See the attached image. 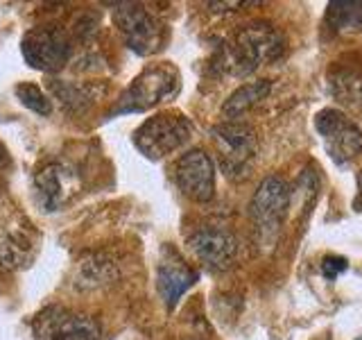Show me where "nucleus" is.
<instances>
[{"mask_svg":"<svg viewBox=\"0 0 362 340\" xmlns=\"http://www.w3.org/2000/svg\"><path fill=\"white\" fill-rule=\"evenodd\" d=\"M34 336L37 340H100V327L86 315L52 309L39 315Z\"/></svg>","mask_w":362,"mask_h":340,"instance_id":"nucleus-10","label":"nucleus"},{"mask_svg":"<svg viewBox=\"0 0 362 340\" xmlns=\"http://www.w3.org/2000/svg\"><path fill=\"white\" fill-rule=\"evenodd\" d=\"M192 136V123L179 111H163L147 118L134 132V145L150 159H161L184 147Z\"/></svg>","mask_w":362,"mask_h":340,"instance_id":"nucleus-2","label":"nucleus"},{"mask_svg":"<svg viewBox=\"0 0 362 340\" xmlns=\"http://www.w3.org/2000/svg\"><path fill=\"white\" fill-rule=\"evenodd\" d=\"M211 136L220 150V164L229 177L247 175L256 159V132L245 123H222L211 130Z\"/></svg>","mask_w":362,"mask_h":340,"instance_id":"nucleus-6","label":"nucleus"},{"mask_svg":"<svg viewBox=\"0 0 362 340\" xmlns=\"http://www.w3.org/2000/svg\"><path fill=\"white\" fill-rule=\"evenodd\" d=\"M292 191L281 177H265L249 202V215L263 241H272L288 218Z\"/></svg>","mask_w":362,"mask_h":340,"instance_id":"nucleus-3","label":"nucleus"},{"mask_svg":"<svg viewBox=\"0 0 362 340\" xmlns=\"http://www.w3.org/2000/svg\"><path fill=\"white\" fill-rule=\"evenodd\" d=\"M269 91H272L269 79H258V82L243 84L226 98V102L222 105V113L226 118H240L249 109H254L258 102H263L269 96Z\"/></svg>","mask_w":362,"mask_h":340,"instance_id":"nucleus-13","label":"nucleus"},{"mask_svg":"<svg viewBox=\"0 0 362 340\" xmlns=\"http://www.w3.org/2000/svg\"><path fill=\"white\" fill-rule=\"evenodd\" d=\"M360 196H362V177H360Z\"/></svg>","mask_w":362,"mask_h":340,"instance_id":"nucleus-19","label":"nucleus"},{"mask_svg":"<svg viewBox=\"0 0 362 340\" xmlns=\"http://www.w3.org/2000/svg\"><path fill=\"white\" fill-rule=\"evenodd\" d=\"M188 247L192 249L202 264H206L213 270H224L233 264L238 254V241L231 232L226 230H199L188 238Z\"/></svg>","mask_w":362,"mask_h":340,"instance_id":"nucleus-11","label":"nucleus"},{"mask_svg":"<svg viewBox=\"0 0 362 340\" xmlns=\"http://www.w3.org/2000/svg\"><path fill=\"white\" fill-rule=\"evenodd\" d=\"M346 268H349V261L344 256L331 254V256H326L322 261V272H324V277H328V279H335L337 275H342Z\"/></svg>","mask_w":362,"mask_h":340,"instance_id":"nucleus-18","label":"nucleus"},{"mask_svg":"<svg viewBox=\"0 0 362 340\" xmlns=\"http://www.w3.org/2000/svg\"><path fill=\"white\" fill-rule=\"evenodd\" d=\"M16 96L23 105H25L28 109H32L34 113H41V116H48L50 113V100L43 96V91L37 84H30V82L18 84Z\"/></svg>","mask_w":362,"mask_h":340,"instance_id":"nucleus-17","label":"nucleus"},{"mask_svg":"<svg viewBox=\"0 0 362 340\" xmlns=\"http://www.w3.org/2000/svg\"><path fill=\"white\" fill-rule=\"evenodd\" d=\"M177 91H179V73L175 68L168 64L152 66V68H147V71H143L132 82V86L124 91L116 113L150 109L158 105V102L177 96Z\"/></svg>","mask_w":362,"mask_h":340,"instance_id":"nucleus-4","label":"nucleus"},{"mask_svg":"<svg viewBox=\"0 0 362 340\" xmlns=\"http://www.w3.org/2000/svg\"><path fill=\"white\" fill-rule=\"evenodd\" d=\"M315 128L335 164H351L362 154V130L342 111L322 109L315 118Z\"/></svg>","mask_w":362,"mask_h":340,"instance_id":"nucleus-7","label":"nucleus"},{"mask_svg":"<svg viewBox=\"0 0 362 340\" xmlns=\"http://www.w3.org/2000/svg\"><path fill=\"white\" fill-rule=\"evenodd\" d=\"M326 18L333 30H362V3L360 0H335L328 5Z\"/></svg>","mask_w":362,"mask_h":340,"instance_id":"nucleus-14","label":"nucleus"},{"mask_svg":"<svg viewBox=\"0 0 362 340\" xmlns=\"http://www.w3.org/2000/svg\"><path fill=\"white\" fill-rule=\"evenodd\" d=\"M175 184L192 202H209L215 196V166L204 150H188L175 162Z\"/></svg>","mask_w":362,"mask_h":340,"instance_id":"nucleus-8","label":"nucleus"},{"mask_svg":"<svg viewBox=\"0 0 362 340\" xmlns=\"http://www.w3.org/2000/svg\"><path fill=\"white\" fill-rule=\"evenodd\" d=\"M195 281H197V272H192L188 266L181 264L179 259L165 261V264L158 266V293H161V298L165 300L170 309H173L181 295H184Z\"/></svg>","mask_w":362,"mask_h":340,"instance_id":"nucleus-12","label":"nucleus"},{"mask_svg":"<svg viewBox=\"0 0 362 340\" xmlns=\"http://www.w3.org/2000/svg\"><path fill=\"white\" fill-rule=\"evenodd\" d=\"M23 57L32 68L39 71H59L71 57V41L66 39L62 30L39 28L25 34L23 39Z\"/></svg>","mask_w":362,"mask_h":340,"instance_id":"nucleus-9","label":"nucleus"},{"mask_svg":"<svg viewBox=\"0 0 362 340\" xmlns=\"http://www.w3.org/2000/svg\"><path fill=\"white\" fill-rule=\"evenodd\" d=\"M331 89L344 105H362V73L339 71L331 77Z\"/></svg>","mask_w":362,"mask_h":340,"instance_id":"nucleus-16","label":"nucleus"},{"mask_svg":"<svg viewBox=\"0 0 362 340\" xmlns=\"http://www.w3.org/2000/svg\"><path fill=\"white\" fill-rule=\"evenodd\" d=\"M113 21H116L120 34L134 52L154 55L156 50L163 48V41H165L163 23L154 18L145 7L136 5V3L116 5Z\"/></svg>","mask_w":362,"mask_h":340,"instance_id":"nucleus-5","label":"nucleus"},{"mask_svg":"<svg viewBox=\"0 0 362 340\" xmlns=\"http://www.w3.org/2000/svg\"><path fill=\"white\" fill-rule=\"evenodd\" d=\"M286 50L281 32L269 23H252L235 32L226 48V60L235 75H249L258 66L274 62Z\"/></svg>","mask_w":362,"mask_h":340,"instance_id":"nucleus-1","label":"nucleus"},{"mask_svg":"<svg viewBox=\"0 0 362 340\" xmlns=\"http://www.w3.org/2000/svg\"><path fill=\"white\" fill-rule=\"evenodd\" d=\"M37 191H39V200L45 207V211H52L54 207H59L64 196H66V184L62 179L59 168H48L39 175L37 181Z\"/></svg>","mask_w":362,"mask_h":340,"instance_id":"nucleus-15","label":"nucleus"}]
</instances>
